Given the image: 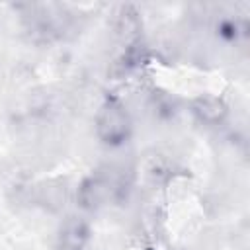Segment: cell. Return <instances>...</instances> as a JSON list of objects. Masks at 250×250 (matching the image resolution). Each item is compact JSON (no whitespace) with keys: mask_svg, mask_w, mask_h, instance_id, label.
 <instances>
[{"mask_svg":"<svg viewBox=\"0 0 250 250\" xmlns=\"http://www.w3.org/2000/svg\"><path fill=\"white\" fill-rule=\"evenodd\" d=\"M131 117L121 102L105 100L96 115V135L107 146H121L131 137Z\"/></svg>","mask_w":250,"mask_h":250,"instance_id":"6da1fadb","label":"cell"},{"mask_svg":"<svg viewBox=\"0 0 250 250\" xmlns=\"http://www.w3.org/2000/svg\"><path fill=\"white\" fill-rule=\"evenodd\" d=\"M113 191L115 188L105 176H88L78 188V203L82 209L94 211L104 207Z\"/></svg>","mask_w":250,"mask_h":250,"instance_id":"7a4b0ae2","label":"cell"},{"mask_svg":"<svg viewBox=\"0 0 250 250\" xmlns=\"http://www.w3.org/2000/svg\"><path fill=\"white\" fill-rule=\"evenodd\" d=\"M90 240V227L86 221L70 217L62 223L59 230V248L61 250H84Z\"/></svg>","mask_w":250,"mask_h":250,"instance_id":"3957f363","label":"cell"},{"mask_svg":"<svg viewBox=\"0 0 250 250\" xmlns=\"http://www.w3.org/2000/svg\"><path fill=\"white\" fill-rule=\"evenodd\" d=\"M193 113L197 115L199 121L209 123V125H217L227 117V105L221 98L217 96H199L193 100L191 104Z\"/></svg>","mask_w":250,"mask_h":250,"instance_id":"277c9868","label":"cell"},{"mask_svg":"<svg viewBox=\"0 0 250 250\" xmlns=\"http://www.w3.org/2000/svg\"><path fill=\"white\" fill-rule=\"evenodd\" d=\"M115 29L121 37L127 39V45L139 41V29H141V21H139V14L131 4H125L119 8L117 12V20H115Z\"/></svg>","mask_w":250,"mask_h":250,"instance_id":"5b68a950","label":"cell"},{"mask_svg":"<svg viewBox=\"0 0 250 250\" xmlns=\"http://www.w3.org/2000/svg\"><path fill=\"white\" fill-rule=\"evenodd\" d=\"M143 61H145V49H143V45L139 41H135V43L127 45L125 53L115 62V72L117 74H129L135 68H139L143 64Z\"/></svg>","mask_w":250,"mask_h":250,"instance_id":"8992f818","label":"cell"},{"mask_svg":"<svg viewBox=\"0 0 250 250\" xmlns=\"http://www.w3.org/2000/svg\"><path fill=\"white\" fill-rule=\"evenodd\" d=\"M244 33H246V23L240 20H221L217 23V35L225 41H238V37Z\"/></svg>","mask_w":250,"mask_h":250,"instance_id":"52a82bcc","label":"cell"}]
</instances>
